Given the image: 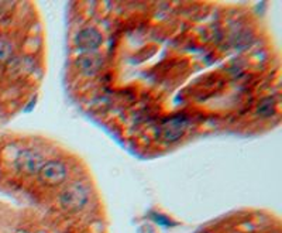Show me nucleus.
Returning a JSON list of instances; mask_svg holds the SVG:
<instances>
[{
    "label": "nucleus",
    "instance_id": "nucleus-1",
    "mask_svg": "<svg viewBox=\"0 0 282 233\" xmlns=\"http://www.w3.org/2000/svg\"><path fill=\"white\" fill-rule=\"evenodd\" d=\"M89 202V189L82 182H73L68 185L59 195V204L66 212H79Z\"/></svg>",
    "mask_w": 282,
    "mask_h": 233
},
{
    "label": "nucleus",
    "instance_id": "nucleus-2",
    "mask_svg": "<svg viewBox=\"0 0 282 233\" xmlns=\"http://www.w3.org/2000/svg\"><path fill=\"white\" fill-rule=\"evenodd\" d=\"M190 126V119L185 114H175L170 119L163 122V125L159 127V134L161 139L165 143H175L181 139Z\"/></svg>",
    "mask_w": 282,
    "mask_h": 233
},
{
    "label": "nucleus",
    "instance_id": "nucleus-3",
    "mask_svg": "<svg viewBox=\"0 0 282 233\" xmlns=\"http://www.w3.org/2000/svg\"><path fill=\"white\" fill-rule=\"evenodd\" d=\"M103 37L95 27H84L75 35V46L85 53H96L102 47Z\"/></svg>",
    "mask_w": 282,
    "mask_h": 233
},
{
    "label": "nucleus",
    "instance_id": "nucleus-4",
    "mask_svg": "<svg viewBox=\"0 0 282 233\" xmlns=\"http://www.w3.org/2000/svg\"><path fill=\"white\" fill-rule=\"evenodd\" d=\"M43 166H44V157L35 150H23L16 157V168L24 174L33 175L39 173Z\"/></svg>",
    "mask_w": 282,
    "mask_h": 233
},
{
    "label": "nucleus",
    "instance_id": "nucleus-5",
    "mask_svg": "<svg viewBox=\"0 0 282 233\" xmlns=\"http://www.w3.org/2000/svg\"><path fill=\"white\" fill-rule=\"evenodd\" d=\"M105 65L103 57L98 53H84L75 60V67L79 72L85 76H95L98 75Z\"/></svg>",
    "mask_w": 282,
    "mask_h": 233
},
{
    "label": "nucleus",
    "instance_id": "nucleus-6",
    "mask_svg": "<svg viewBox=\"0 0 282 233\" xmlns=\"http://www.w3.org/2000/svg\"><path fill=\"white\" fill-rule=\"evenodd\" d=\"M68 171H66L65 164L61 161L53 160L44 163V166L39 170V177L48 185H58L62 181L65 180Z\"/></svg>",
    "mask_w": 282,
    "mask_h": 233
},
{
    "label": "nucleus",
    "instance_id": "nucleus-7",
    "mask_svg": "<svg viewBox=\"0 0 282 233\" xmlns=\"http://www.w3.org/2000/svg\"><path fill=\"white\" fill-rule=\"evenodd\" d=\"M275 102L272 98H265L263 99L258 105H257V114L260 118H271L272 114L275 113Z\"/></svg>",
    "mask_w": 282,
    "mask_h": 233
},
{
    "label": "nucleus",
    "instance_id": "nucleus-8",
    "mask_svg": "<svg viewBox=\"0 0 282 233\" xmlns=\"http://www.w3.org/2000/svg\"><path fill=\"white\" fill-rule=\"evenodd\" d=\"M13 55V46L7 40L0 38V62H9Z\"/></svg>",
    "mask_w": 282,
    "mask_h": 233
},
{
    "label": "nucleus",
    "instance_id": "nucleus-9",
    "mask_svg": "<svg viewBox=\"0 0 282 233\" xmlns=\"http://www.w3.org/2000/svg\"><path fill=\"white\" fill-rule=\"evenodd\" d=\"M155 220H157L159 225H163V226H168V225H170V220L165 219L164 216H161V215L155 216Z\"/></svg>",
    "mask_w": 282,
    "mask_h": 233
}]
</instances>
